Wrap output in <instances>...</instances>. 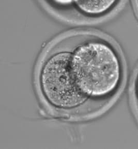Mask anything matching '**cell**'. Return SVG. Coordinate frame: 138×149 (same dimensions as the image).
<instances>
[{"label":"cell","instance_id":"obj_1","mask_svg":"<svg viewBox=\"0 0 138 149\" xmlns=\"http://www.w3.org/2000/svg\"><path fill=\"white\" fill-rule=\"evenodd\" d=\"M55 68L66 95L79 107L108 102L120 90L124 77L120 55L102 39L57 51Z\"/></svg>","mask_w":138,"mask_h":149},{"label":"cell","instance_id":"obj_2","mask_svg":"<svg viewBox=\"0 0 138 149\" xmlns=\"http://www.w3.org/2000/svg\"><path fill=\"white\" fill-rule=\"evenodd\" d=\"M120 0H73L77 8L83 14L91 16H102L111 11Z\"/></svg>","mask_w":138,"mask_h":149},{"label":"cell","instance_id":"obj_3","mask_svg":"<svg viewBox=\"0 0 138 149\" xmlns=\"http://www.w3.org/2000/svg\"><path fill=\"white\" fill-rule=\"evenodd\" d=\"M53 2L56 4L61 6H68L71 4L73 2V0H51Z\"/></svg>","mask_w":138,"mask_h":149},{"label":"cell","instance_id":"obj_4","mask_svg":"<svg viewBox=\"0 0 138 149\" xmlns=\"http://www.w3.org/2000/svg\"><path fill=\"white\" fill-rule=\"evenodd\" d=\"M134 93H135L136 97L138 101V74L136 78L135 84H134Z\"/></svg>","mask_w":138,"mask_h":149}]
</instances>
